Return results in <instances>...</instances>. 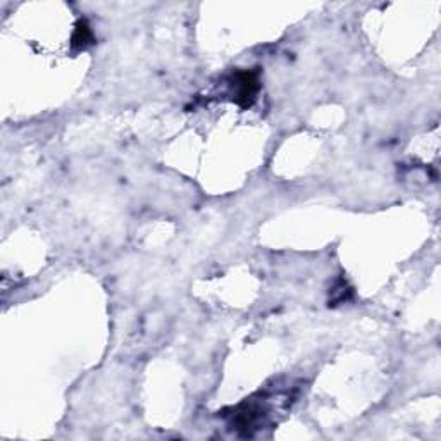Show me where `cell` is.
I'll return each mask as SVG.
<instances>
[{
	"mask_svg": "<svg viewBox=\"0 0 441 441\" xmlns=\"http://www.w3.org/2000/svg\"><path fill=\"white\" fill-rule=\"evenodd\" d=\"M92 43H93L92 28H90L88 23H86L85 19H81V21H79L78 25H76L75 33H73L71 45L75 47V49L83 50V49H86L88 45H92Z\"/></svg>",
	"mask_w": 441,
	"mask_h": 441,
	"instance_id": "obj_2",
	"label": "cell"
},
{
	"mask_svg": "<svg viewBox=\"0 0 441 441\" xmlns=\"http://www.w3.org/2000/svg\"><path fill=\"white\" fill-rule=\"evenodd\" d=\"M235 90H236V102L243 107L252 105L255 100L257 92H259V78L257 73L253 71H242L235 76Z\"/></svg>",
	"mask_w": 441,
	"mask_h": 441,
	"instance_id": "obj_1",
	"label": "cell"
}]
</instances>
